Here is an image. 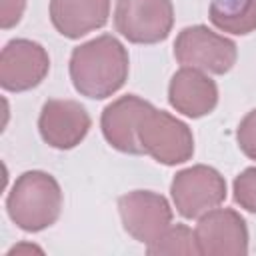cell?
<instances>
[{
	"mask_svg": "<svg viewBox=\"0 0 256 256\" xmlns=\"http://www.w3.org/2000/svg\"><path fill=\"white\" fill-rule=\"evenodd\" d=\"M68 72L80 96L104 100L116 94L128 80V50L112 34L96 36L72 50Z\"/></svg>",
	"mask_w": 256,
	"mask_h": 256,
	"instance_id": "1",
	"label": "cell"
},
{
	"mask_svg": "<svg viewBox=\"0 0 256 256\" xmlns=\"http://www.w3.org/2000/svg\"><path fill=\"white\" fill-rule=\"evenodd\" d=\"M62 202V188L52 174L28 170L12 184L6 196V212L20 230L42 232L60 218Z\"/></svg>",
	"mask_w": 256,
	"mask_h": 256,
	"instance_id": "2",
	"label": "cell"
},
{
	"mask_svg": "<svg viewBox=\"0 0 256 256\" xmlns=\"http://www.w3.org/2000/svg\"><path fill=\"white\" fill-rule=\"evenodd\" d=\"M136 134L144 154L158 164L176 166L194 156V136L188 124L152 104L140 114Z\"/></svg>",
	"mask_w": 256,
	"mask_h": 256,
	"instance_id": "3",
	"label": "cell"
},
{
	"mask_svg": "<svg viewBox=\"0 0 256 256\" xmlns=\"http://www.w3.org/2000/svg\"><path fill=\"white\" fill-rule=\"evenodd\" d=\"M174 58L182 66L198 68L206 74H226L238 58L234 40L210 30L204 24L186 26L174 40Z\"/></svg>",
	"mask_w": 256,
	"mask_h": 256,
	"instance_id": "4",
	"label": "cell"
},
{
	"mask_svg": "<svg viewBox=\"0 0 256 256\" xmlns=\"http://www.w3.org/2000/svg\"><path fill=\"white\" fill-rule=\"evenodd\" d=\"M170 196L176 212L186 220H194L226 200V180L216 168L194 164L174 174Z\"/></svg>",
	"mask_w": 256,
	"mask_h": 256,
	"instance_id": "5",
	"label": "cell"
},
{
	"mask_svg": "<svg viewBox=\"0 0 256 256\" xmlns=\"http://www.w3.org/2000/svg\"><path fill=\"white\" fill-rule=\"evenodd\" d=\"M174 26L172 0H116L114 28L132 44H158Z\"/></svg>",
	"mask_w": 256,
	"mask_h": 256,
	"instance_id": "6",
	"label": "cell"
},
{
	"mask_svg": "<svg viewBox=\"0 0 256 256\" xmlns=\"http://www.w3.org/2000/svg\"><path fill=\"white\" fill-rule=\"evenodd\" d=\"M118 212L124 230L136 242L150 246L172 226L170 202L152 190H132L118 198Z\"/></svg>",
	"mask_w": 256,
	"mask_h": 256,
	"instance_id": "7",
	"label": "cell"
},
{
	"mask_svg": "<svg viewBox=\"0 0 256 256\" xmlns=\"http://www.w3.org/2000/svg\"><path fill=\"white\" fill-rule=\"evenodd\" d=\"M50 70L46 48L28 38L6 42L0 54V86L6 92H26L42 84Z\"/></svg>",
	"mask_w": 256,
	"mask_h": 256,
	"instance_id": "8",
	"label": "cell"
},
{
	"mask_svg": "<svg viewBox=\"0 0 256 256\" xmlns=\"http://www.w3.org/2000/svg\"><path fill=\"white\" fill-rule=\"evenodd\" d=\"M92 118L88 110L68 98H50L38 116V132L42 140L56 150L76 148L90 132Z\"/></svg>",
	"mask_w": 256,
	"mask_h": 256,
	"instance_id": "9",
	"label": "cell"
},
{
	"mask_svg": "<svg viewBox=\"0 0 256 256\" xmlns=\"http://www.w3.org/2000/svg\"><path fill=\"white\" fill-rule=\"evenodd\" d=\"M198 250L202 256L214 254H248V226L246 220L232 208H212L198 218L194 228Z\"/></svg>",
	"mask_w": 256,
	"mask_h": 256,
	"instance_id": "10",
	"label": "cell"
},
{
	"mask_svg": "<svg viewBox=\"0 0 256 256\" xmlns=\"http://www.w3.org/2000/svg\"><path fill=\"white\" fill-rule=\"evenodd\" d=\"M168 102L176 112L196 120L208 116L218 106V86L206 72L182 66L170 78Z\"/></svg>",
	"mask_w": 256,
	"mask_h": 256,
	"instance_id": "11",
	"label": "cell"
},
{
	"mask_svg": "<svg viewBox=\"0 0 256 256\" xmlns=\"http://www.w3.org/2000/svg\"><path fill=\"white\" fill-rule=\"evenodd\" d=\"M150 106L148 100L136 96V94H126L110 102L100 116V128L106 138V142L122 152V154H144L140 142H138V120L140 114Z\"/></svg>",
	"mask_w": 256,
	"mask_h": 256,
	"instance_id": "12",
	"label": "cell"
},
{
	"mask_svg": "<svg viewBox=\"0 0 256 256\" xmlns=\"http://www.w3.org/2000/svg\"><path fill=\"white\" fill-rule=\"evenodd\" d=\"M48 12L58 34L78 40L106 26L110 16V0H50Z\"/></svg>",
	"mask_w": 256,
	"mask_h": 256,
	"instance_id": "13",
	"label": "cell"
},
{
	"mask_svg": "<svg viewBox=\"0 0 256 256\" xmlns=\"http://www.w3.org/2000/svg\"><path fill=\"white\" fill-rule=\"evenodd\" d=\"M208 18L222 32L246 36L256 30V0H212Z\"/></svg>",
	"mask_w": 256,
	"mask_h": 256,
	"instance_id": "14",
	"label": "cell"
},
{
	"mask_svg": "<svg viewBox=\"0 0 256 256\" xmlns=\"http://www.w3.org/2000/svg\"><path fill=\"white\" fill-rule=\"evenodd\" d=\"M150 256H164V254H200L196 234L186 224H172L156 242L146 246Z\"/></svg>",
	"mask_w": 256,
	"mask_h": 256,
	"instance_id": "15",
	"label": "cell"
},
{
	"mask_svg": "<svg viewBox=\"0 0 256 256\" xmlns=\"http://www.w3.org/2000/svg\"><path fill=\"white\" fill-rule=\"evenodd\" d=\"M234 202L246 212L256 214V166L242 170L232 184Z\"/></svg>",
	"mask_w": 256,
	"mask_h": 256,
	"instance_id": "16",
	"label": "cell"
},
{
	"mask_svg": "<svg viewBox=\"0 0 256 256\" xmlns=\"http://www.w3.org/2000/svg\"><path fill=\"white\" fill-rule=\"evenodd\" d=\"M236 140L244 156L256 160V108L250 110L236 128Z\"/></svg>",
	"mask_w": 256,
	"mask_h": 256,
	"instance_id": "17",
	"label": "cell"
},
{
	"mask_svg": "<svg viewBox=\"0 0 256 256\" xmlns=\"http://www.w3.org/2000/svg\"><path fill=\"white\" fill-rule=\"evenodd\" d=\"M26 10V0H0V26L2 30L14 28Z\"/></svg>",
	"mask_w": 256,
	"mask_h": 256,
	"instance_id": "18",
	"label": "cell"
},
{
	"mask_svg": "<svg viewBox=\"0 0 256 256\" xmlns=\"http://www.w3.org/2000/svg\"><path fill=\"white\" fill-rule=\"evenodd\" d=\"M22 252H42V248L34 246V244H18L14 248L8 250V256H14V254H22Z\"/></svg>",
	"mask_w": 256,
	"mask_h": 256,
	"instance_id": "19",
	"label": "cell"
}]
</instances>
